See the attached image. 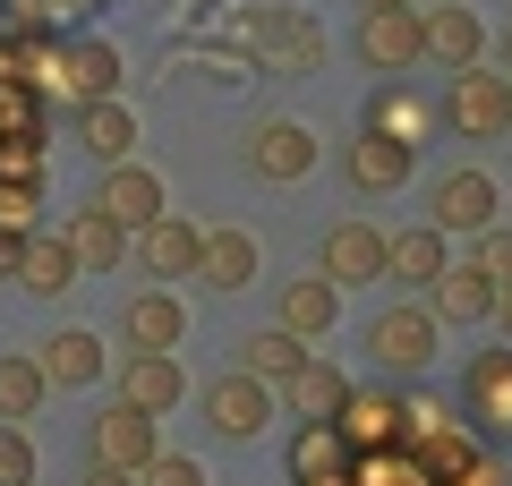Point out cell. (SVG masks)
<instances>
[{
    "mask_svg": "<svg viewBox=\"0 0 512 486\" xmlns=\"http://www.w3.org/2000/svg\"><path fill=\"white\" fill-rule=\"evenodd\" d=\"M436 342H444V324H436L427 299H402V307H376V316H367V359H376L384 376L419 384L427 367H436Z\"/></svg>",
    "mask_w": 512,
    "mask_h": 486,
    "instance_id": "6da1fadb",
    "label": "cell"
},
{
    "mask_svg": "<svg viewBox=\"0 0 512 486\" xmlns=\"http://www.w3.org/2000/svg\"><path fill=\"white\" fill-rule=\"evenodd\" d=\"M436 111H444V128H453L461 145H504L512 137V77L478 60V69H461L453 86H444Z\"/></svg>",
    "mask_w": 512,
    "mask_h": 486,
    "instance_id": "7a4b0ae2",
    "label": "cell"
},
{
    "mask_svg": "<svg viewBox=\"0 0 512 486\" xmlns=\"http://www.w3.org/2000/svg\"><path fill=\"white\" fill-rule=\"evenodd\" d=\"M163 452V418L128 410V401H103L86 418V469H120V478H146V461Z\"/></svg>",
    "mask_w": 512,
    "mask_h": 486,
    "instance_id": "3957f363",
    "label": "cell"
},
{
    "mask_svg": "<svg viewBox=\"0 0 512 486\" xmlns=\"http://www.w3.org/2000/svg\"><path fill=\"white\" fill-rule=\"evenodd\" d=\"M384 265H393V231H376L367 214L325 222V239H316V273H325L333 290H367V282H384Z\"/></svg>",
    "mask_w": 512,
    "mask_h": 486,
    "instance_id": "277c9868",
    "label": "cell"
},
{
    "mask_svg": "<svg viewBox=\"0 0 512 486\" xmlns=\"http://www.w3.org/2000/svg\"><path fill=\"white\" fill-rule=\"evenodd\" d=\"M495 214H504V188H495L478 162H461V171H444V180L427 188V222H436L444 239H487Z\"/></svg>",
    "mask_w": 512,
    "mask_h": 486,
    "instance_id": "5b68a950",
    "label": "cell"
},
{
    "mask_svg": "<svg viewBox=\"0 0 512 486\" xmlns=\"http://www.w3.org/2000/svg\"><path fill=\"white\" fill-rule=\"evenodd\" d=\"M248 43H256V69H274V77H316L325 69V26L308 9H265V18H248Z\"/></svg>",
    "mask_w": 512,
    "mask_h": 486,
    "instance_id": "8992f818",
    "label": "cell"
},
{
    "mask_svg": "<svg viewBox=\"0 0 512 486\" xmlns=\"http://www.w3.org/2000/svg\"><path fill=\"white\" fill-rule=\"evenodd\" d=\"M350 52H359V69L402 77L410 60H427V9H359V26H350Z\"/></svg>",
    "mask_w": 512,
    "mask_h": 486,
    "instance_id": "52a82bcc",
    "label": "cell"
},
{
    "mask_svg": "<svg viewBox=\"0 0 512 486\" xmlns=\"http://www.w3.org/2000/svg\"><path fill=\"white\" fill-rule=\"evenodd\" d=\"M342 444H350V461L359 452H402L410 444V401L393 393V384H350V401H342Z\"/></svg>",
    "mask_w": 512,
    "mask_h": 486,
    "instance_id": "ba28073f",
    "label": "cell"
},
{
    "mask_svg": "<svg viewBox=\"0 0 512 486\" xmlns=\"http://www.w3.org/2000/svg\"><path fill=\"white\" fill-rule=\"evenodd\" d=\"M325 162V145H316V128H299V120H256L248 128V171L265 188H299Z\"/></svg>",
    "mask_w": 512,
    "mask_h": 486,
    "instance_id": "9c48e42d",
    "label": "cell"
},
{
    "mask_svg": "<svg viewBox=\"0 0 512 486\" xmlns=\"http://www.w3.org/2000/svg\"><path fill=\"white\" fill-rule=\"evenodd\" d=\"M461 410H470L478 444H512V350H478L461 376Z\"/></svg>",
    "mask_w": 512,
    "mask_h": 486,
    "instance_id": "30bf717a",
    "label": "cell"
},
{
    "mask_svg": "<svg viewBox=\"0 0 512 486\" xmlns=\"http://www.w3.org/2000/svg\"><path fill=\"white\" fill-rule=\"evenodd\" d=\"M205 427L222 435V444H256V435L274 427V384H256V376H214L205 384Z\"/></svg>",
    "mask_w": 512,
    "mask_h": 486,
    "instance_id": "8fae6325",
    "label": "cell"
},
{
    "mask_svg": "<svg viewBox=\"0 0 512 486\" xmlns=\"http://www.w3.org/2000/svg\"><path fill=\"white\" fill-rule=\"evenodd\" d=\"M94 214H111L128 239H137V231H154V222L171 214L163 171H146V162H120V171H103V188H94Z\"/></svg>",
    "mask_w": 512,
    "mask_h": 486,
    "instance_id": "7c38bea8",
    "label": "cell"
},
{
    "mask_svg": "<svg viewBox=\"0 0 512 486\" xmlns=\"http://www.w3.org/2000/svg\"><path fill=\"white\" fill-rule=\"evenodd\" d=\"M410 171H419V154H410V145H393L384 128H350L342 180L359 188V197H393V188H410Z\"/></svg>",
    "mask_w": 512,
    "mask_h": 486,
    "instance_id": "4fadbf2b",
    "label": "cell"
},
{
    "mask_svg": "<svg viewBox=\"0 0 512 486\" xmlns=\"http://www.w3.org/2000/svg\"><path fill=\"white\" fill-rule=\"evenodd\" d=\"M111 376H120V401H128V410H146V418H171L188 401V367L171 359V350H128Z\"/></svg>",
    "mask_w": 512,
    "mask_h": 486,
    "instance_id": "5bb4252c",
    "label": "cell"
},
{
    "mask_svg": "<svg viewBox=\"0 0 512 486\" xmlns=\"http://www.w3.org/2000/svg\"><path fill=\"white\" fill-rule=\"evenodd\" d=\"M52 94L60 103H111L120 94V52H111L103 35H77V43H60V77H52Z\"/></svg>",
    "mask_w": 512,
    "mask_h": 486,
    "instance_id": "9a60e30c",
    "label": "cell"
},
{
    "mask_svg": "<svg viewBox=\"0 0 512 486\" xmlns=\"http://www.w3.org/2000/svg\"><path fill=\"white\" fill-rule=\"evenodd\" d=\"M120 342H128V350H171V359H180V342H188V307H180V290H128V307H120Z\"/></svg>",
    "mask_w": 512,
    "mask_h": 486,
    "instance_id": "2e32d148",
    "label": "cell"
},
{
    "mask_svg": "<svg viewBox=\"0 0 512 486\" xmlns=\"http://www.w3.org/2000/svg\"><path fill=\"white\" fill-rule=\"evenodd\" d=\"M197 256H205V222L188 214H163L154 231H137V265L154 282H197Z\"/></svg>",
    "mask_w": 512,
    "mask_h": 486,
    "instance_id": "e0dca14e",
    "label": "cell"
},
{
    "mask_svg": "<svg viewBox=\"0 0 512 486\" xmlns=\"http://www.w3.org/2000/svg\"><path fill=\"white\" fill-rule=\"evenodd\" d=\"M444 273H453V239H444L436 222H410V231H393V265H384V282L436 290Z\"/></svg>",
    "mask_w": 512,
    "mask_h": 486,
    "instance_id": "ac0fdd59",
    "label": "cell"
},
{
    "mask_svg": "<svg viewBox=\"0 0 512 486\" xmlns=\"http://www.w3.org/2000/svg\"><path fill=\"white\" fill-rule=\"evenodd\" d=\"M43 376H52L60 393H86V384H103V376H111V350L94 342L86 324H60L52 342H43Z\"/></svg>",
    "mask_w": 512,
    "mask_h": 486,
    "instance_id": "d6986e66",
    "label": "cell"
},
{
    "mask_svg": "<svg viewBox=\"0 0 512 486\" xmlns=\"http://www.w3.org/2000/svg\"><path fill=\"white\" fill-rule=\"evenodd\" d=\"M9 282L26 290V299H69L77 290V256H69V239L60 231H35L18 248V273H9Z\"/></svg>",
    "mask_w": 512,
    "mask_h": 486,
    "instance_id": "ffe728a7",
    "label": "cell"
},
{
    "mask_svg": "<svg viewBox=\"0 0 512 486\" xmlns=\"http://www.w3.org/2000/svg\"><path fill=\"white\" fill-rule=\"evenodd\" d=\"M77 145H86L103 171H120V162H137V111L111 94V103H86L77 111Z\"/></svg>",
    "mask_w": 512,
    "mask_h": 486,
    "instance_id": "44dd1931",
    "label": "cell"
},
{
    "mask_svg": "<svg viewBox=\"0 0 512 486\" xmlns=\"http://www.w3.org/2000/svg\"><path fill=\"white\" fill-rule=\"evenodd\" d=\"M359 128H384L393 145H410V154H419V145L444 128V111H436V103H419L410 86H376V103H367V120H359Z\"/></svg>",
    "mask_w": 512,
    "mask_h": 486,
    "instance_id": "7402d4cb",
    "label": "cell"
},
{
    "mask_svg": "<svg viewBox=\"0 0 512 486\" xmlns=\"http://www.w3.org/2000/svg\"><path fill=\"white\" fill-rule=\"evenodd\" d=\"M197 282H205V290H222V299H231V290H248V282H256V239L239 231V222H214V231H205V256H197Z\"/></svg>",
    "mask_w": 512,
    "mask_h": 486,
    "instance_id": "603a6c76",
    "label": "cell"
},
{
    "mask_svg": "<svg viewBox=\"0 0 512 486\" xmlns=\"http://www.w3.org/2000/svg\"><path fill=\"white\" fill-rule=\"evenodd\" d=\"M495 299H504V290H495L487 273L470 265V256H453V273H444V282L427 290V307H436V324H487V316H495Z\"/></svg>",
    "mask_w": 512,
    "mask_h": 486,
    "instance_id": "cb8c5ba5",
    "label": "cell"
},
{
    "mask_svg": "<svg viewBox=\"0 0 512 486\" xmlns=\"http://www.w3.org/2000/svg\"><path fill=\"white\" fill-rule=\"evenodd\" d=\"M308 359H316V350L299 342V333H282V324H256L248 342H239V376L274 384V393H282V384H291V376H299V367H308Z\"/></svg>",
    "mask_w": 512,
    "mask_h": 486,
    "instance_id": "d4e9b609",
    "label": "cell"
},
{
    "mask_svg": "<svg viewBox=\"0 0 512 486\" xmlns=\"http://www.w3.org/2000/svg\"><path fill=\"white\" fill-rule=\"evenodd\" d=\"M282 333H299V342H316V333H333L342 324V290L325 282V273H308V282H282Z\"/></svg>",
    "mask_w": 512,
    "mask_h": 486,
    "instance_id": "484cf974",
    "label": "cell"
},
{
    "mask_svg": "<svg viewBox=\"0 0 512 486\" xmlns=\"http://www.w3.org/2000/svg\"><path fill=\"white\" fill-rule=\"evenodd\" d=\"M342 401H350V376L333 359H308L291 384H282V410H291L299 427H308V418H342Z\"/></svg>",
    "mask_w": 512,
    "mask_h": 486,
    "instance_id": "4316f807",
    "label": "cell"
},
{
    "mask_svg": "<svg viewBox=\"0 0 512 486\" xmlns=\"http://www.w3.org/2000/svg\"><path fill=\"white\" fill-rule=\"evenodd\" d=\"M60 239H69L77 273H120L128 265V231L111 214H94V205H86V214H69V231H60Z\"/></svg>",
    "mask_w": 512,
    "mask_h": 486,
    "instance_id": "83f0119b",
    "label": "cell"
},
{
    "mask_svg": "<svg viewBox=\"0 0 512 486\" xmlns=\"http://www.w3.org/2000/svg\"><path fill=\"white\" fill-rule=\"evenodd\" d=\"M478 52H487V35H478V9H427V60H444V69H478Z\"/></svg>",
    "mask_w": 512,
    "mask_h": 486,
    "instance_id": "f1b7e54d",
    "label": "cell"
},
{
    "mask_svg": "<svg viewBox=\"0 0 512 486\" xmlns=\"http://www.w3.org/2000/svg\"><path fill=\"white\" fill-rule=\"evenodd\" d=\"M43 393H52L43 359H26V350H0V427H26V418L43 410Z\"/></svg>",
    "mask_w": 512,
    "mask_h": 486,
    "instance_id": "f546056e",
    "label": "cell"
},
{
    "mask_svg": "<svg viewBox=\"0 0 512 486\" xmlns=\"http://www.w3.org/2000/svg\"><path fill=\"white\" fill-rule=\"evenodd\" d=\"M291 478H333V469H350V444H342V427L333 418H308V427H291Z\"/></svg>",
    "mask_w": 512,
    "mask_h": 486,
    "instance_id": "4dcf8cb0",
    "label": "cell"
},
{
    "mask_svg": "<svg viewBox=\"0 0 512 486\" xmlns=\"http://www.w3.org/2000/svg\"><path fill=\"white\" fill-rule=\"evenodd\" d=\"M350 486H436V478H427V461H419V452H359V461H350Z\"/></svg>",
    "mask_w": 512,
    "mask_h": 486,
    "instance_id": "1f68e13d",
    "label": "cell"
},
{
    "mask_svg": "<svg viewBox=\"0 0 512 486\" xmlns=\"http://www.w3.org/2000/svg\"><path fill=\"white\" fill-rule=\"evenodd\" d=\"M35 205H43L35 180H0V239H35Z\"/></svg>",
    "mask_w": 512,
    "mask_h": 486,
    "instance_id": "d6a6232c",
    "label": "cell"
},
{
    "mask_svg": "<svg viewBox=\"0 0 512 486\" xmlns=\"http://www.w3.org/2000/svg\"><path fill=\"white\" fill-rule=\"evenodd\" d=\"M0 486H35V435L0 427Z\"/></svg>",
    "mask_w": 512,
    "mask_h": 486,
    "instance_id": "836d02e7",
    "label": "cell"
},
{
    "mask_svg": "<svg viewBox=\"0 0 512 486\" xmlns=\"http://www.w3.org/2000/svg\"><path fill=\"white\" fill-rule=\"evenodd\" d=\"M470 265L487 273L495 290H512V231H504V222H495V231H487V239H478V248H470Z\"/></svg>",
    "mask_w": 512,
    "mask_h": 486,
    "instance_id": "e575fe53",
    "label": "cell"
},
{
    "mask_svg": "<svg viewBox=\"0 0 512 486\" xmlns=\"http://www.w3.org/2000/svg\"><path fill=\"white\" fill-rule=\"evenodd\" d=\"M137 486H205V469L188 461V452H154V461H146V478H137Z\"/></svg>",
    "mask_w": 512,
    "mask_h": 486,
    "instance_id": "d590c367",
    "label": "cell"
},
{
    "mask_svg": "<svg viewBox=\"0 0 512 486\" xmlns=\"http://www.w3.org/2000/svg\"><path fill=\"white\" fill-rule=\"evenodd\" d=\"M453 486H512V469H504V452H495V444H487V452H478V461H470V469H461V478H453Z\"/></svg>",
    "mask_w": 512,
    "mask_h": 486,
    "instance_id": "8d00e7d4",
    "label": "cell"
},
{
    "mask_svg": "<svg viewBox=\"0 0 512 486\" xmlns=\"http://www.w3.org/2000/svg\"><path fill=\"white\" fill-rule=\"evenodd\" d=\"M60 9H69V18H86V9H103V0H18V18H35V26H52Z\"/></svg>",
    "mask_w": 512,
    "mask_h": 486,
    "instance_id": "74e56055",
    "label": "cell"
},
{
    "mask_svg": "<svg viewBox=\"0 0 512 486\" xmlns=\"http://www.w3.org/2000/svg\"><path fill=\"white\" fill-rule=\"evenodd\" d=\"M77 486H137V478H120V469H86Z\"/></svg>",
    "mask_w": 512,
    "mask_h": 486,
    "instance_id": "f35d334b",
    "label": "cell"
},
{
    "mask_svg": "<svg viewBox=\"0 0 512 486\" xmlns=\"http://www.w3.org/2000/svg\"><path fill=\"white\" fill-rule=\"evenodd\" d=\"M495 324H504V342H512V290H504V299H495Z\"/></svg>",
    "mask_w": 512,
    "mask_h": 486,
    "instance_id": "ab89813d",
    "label": "cell"
},
{
    "mask_svg": "<svg viewBox=\"0 0 512 486\" xmlns=\"http://www.w3.org/2000/svg\"><path fill=\"white\" fill-rule=\"evenodd\" d=\"M291 486H350V469H333V478H291Z\"/></svg>",
    "mask_w": 512,
    "mask_h": 486,
    "instance_id": "60d3db41",
    "label": "cell"
},
{
    "mask_svg": "<svg viewBox=\"0 0 512 486\" xmlns=\"http://www.w3.org/2000/svg\"><path fill=\"white\" fill-rule=\"evenodd\" d=\"M367 9H419V0H367Z\"/></svg>",
    "mask_w": 512,
    "mask_h": 486,
    "instance_id": "b9f144b4",
    "label": "cell"
},
{
    "mask_svg": "<svg viewBox=\"0 0 512 486\" xmlns=\"http://www.w3.org/2000/svg\"><path fill=\"white\" fill-rule=\"evenodd\" d=\"M504 77H512V26H504Z\"/></svg>",
    "mask_w": 512,
    "mask_h": 486,
    "instance_id": "7bdbcfd3",
    "label": "cell"
}]
</instances>
